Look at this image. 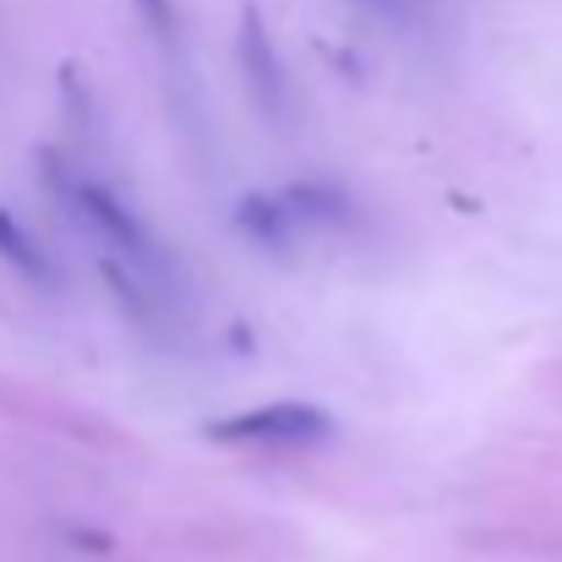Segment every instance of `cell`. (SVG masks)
I'll list each match as a JSON object with an SVG mask.
<instances>
[{
    "label": "cell",
    "instance_id": "6",
    "mask_svg": "<svg viewBox=\"0 0 562 562\" xmlns=\"http://www.w3.org/2000/svg\"><path fill=\"white\" fill-rule=\"evenodd\" d=\"M284 196H290V207H295L301 224H323V229H350L356 224L350 191L334 187V181H295Z\"/></svg>",
    "mask_w": 562,
    "mask_h": 562
},
{
    "label": "cell",
    "instance_id": "1",
    "mask_svg": "<svg viewBox=\"0 0 562 562\" xmlns=\"http://www.w3.org/2000/svg\"><path fill=\"white\" fill-rule=\"evenodd\" d=\"M44 181L66 196V207L88 224V235L99 240V257H110V262H121V268H132L137 279H148L165 301L176 295V262H170V251H165V240L148 229V218L121 196L115 187H104V181H88V176H71L66 170V159H49L44 154Z\"/></svg>",
    "mask_w": 562,
    "mask_h": 562
},
{
    "label": "cell",
    "instance_id": "2",
    "mask_svg": "<svg viewBox=\"0 0 562 562\" xmlns=\"http://www.w3.org/2000/svg\"><path fill=\"white\" fill-rule=\"evenodd\" d=\"M328 437H334V415L301 398H279V404L207 420V442H229V448H317Z\"/></svg>",
    "mask_w": 562,
    "mask_h": 562
},
{
    "label": "cell",
    "instance_id": "3",
    "mask_svg": "<svg viewBox=\"0 0 562 562\" xmlns=\"http://www.w3.org/2000/svg\"><path fill=\"white\" fill-rule=\"evenodd\" d=\"M235 49H240V71H246V82H251L257 104H262L268 115H284V110H290V77H284V60H279L273 33H268V22H262V11H257V5H246V11H240Z\"/></svg>",
    "mask_w": 562,
    "mask_h": 562
},
{
    "label": "cell",
    "instance_id": "8",
    "mask_svg": "<svg viewBox=\"0 0 562 562\" xmlns=\"http://www.w3.org/2000/svg\"><path fill=\"white\" fill-rule=\"evenodd\" d=\"M356 5H367V11L387 16V22H420L426 16V0H356Z\"/></svg>",
    "mask_w": 562,
    "mask_h": 562
},
{
    "label": "cell",
    "instance_id": "7",
    "mask_svg": "<svg viewBox=\"0 0 562 562\" xmlns=\"http://www.w3.org/2000/svg\"><path fill=\"white\" fill-rule=\"evenodd\" d=\"M132 5H137L143 27H148L165 49H176V38H181V11H176V0H132Z\"/></svg>",
    "mask_w": 562,
    "mask_h": 562
},
{
    "label": "cell",
    "instance_id": "4",
    "mask_svg": "<svg viewBox=\"0 0 562 562\" xmlns=\"http://www.w3.org/2000/svg\"><path fill=\"white\" fill-rule=\"evenodd\" d=\"M235 229L257 246V251H290L295 235H301V218L290 207V196H268V191H246L235 202Z\"/></svg>",
    "mask_w": 562,
    "mask_h": 562
},
{
    "label": "cell",
    "instance_id": "5",
    "mask_svg": "<svg viewBox=\"0 0 562 562\" xmlns=\"http://www.w3.org/2000/svg\"><path fill=\"white\" fill-rule=\"evenodd\" d=\"M0 262L16 273V279H27L33 290H55L60 284V268H55V257L38 246V235L11 213V207H0Z\"/></svg>",
    "mask_w": 562,
    "mask_h": 562
}]
</instances>
